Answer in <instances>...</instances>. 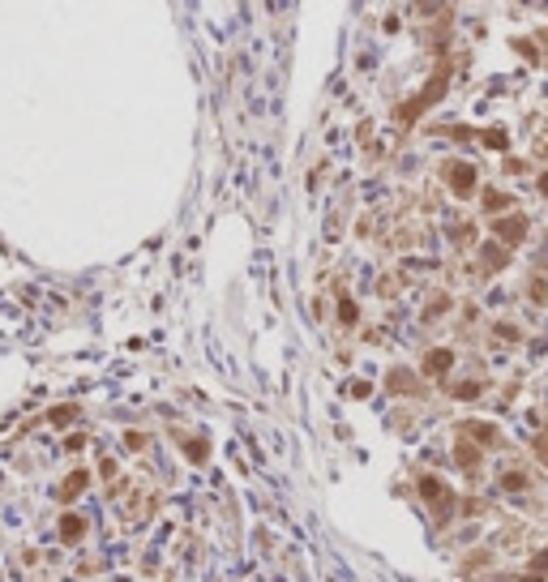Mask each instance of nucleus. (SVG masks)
I'll use <instances>...</instances> for the list:
<instances>
[{"mask_svg": "<svg viewBox=\"0 0 548 582\" xmlns=\"http://www.w3.org/2000/svg\"><path fill=\"white\" fill-rule=\"evenodd\" d=\"M420 497H425V505L433 510V518H437V522H445V518H450V510H454V497H450V488H445L441 479L425 475V479H420Z\"/></svg>", "mask_w": 548, "mask_h": 582, "instance_id": "2", "label": "nucleus"}, {"mask_svg": "<svg viewBox=\"0 0 548 582\" xmlns=\"http://www.w3.org/2000/svg\"><path fill=\"white\" fill-rule=\"evenodd\" d=\"M476 394H480V386H476V382H467V386H459V390H454V398H476Z\"/></svg>", "mask_w": 548, "mask_h": 582, "instance_id": "19", "label": "nucleus"}, {"mask_svg": "<svg viewBox=\"0 0 548 582\" xmlns=\"http://www.w3.org/2000/svg\"><path fill=\"white\" fill-rule=\"evenodd\" d=\"M531 450H536V459H540V463L548 467V433H540V437L531 441Z\"/></svg>", "mask_w": 548, "mask_h": 582, "instance_id": "15", "label": "nucleus"}, {"mask_svg": "<svg viewBox=\"0 0 548 582\" xmlns=\"http://www.w3.org/2000/svg\"><path fill=\"white\" fill-rule=\"evenodd\" d=\"M531 300H536V305H544V300H548V291H544V283H531Z\"/></svg>", "mask_w": 548, "mask_h": 582, "instance_id": "21", "label": "nucleus"}, {"mask_svg": "<svg viewBox=\"0 0 548 582\" xmlns=\"http://www.w3.org/2000/svg\"><path fill=\"white\" fill-rule=\"evenodd\" d=\"M86 484H90V471H86V467H78V471H73V475L65 479V484H60V501H73V497H78Z\"/></svg>", "mask_w": 548, "mask_h": 582, "instance_id": "8", "label": "nucleus"}, {"mask_svg": "<svg viewBox=\"0 0 548 582\" xmlns=\"http://www.w3.org/2000/svg\"><path fill=\"white\" fill-rule=\"evenodd\" d=\"M450 364H454V351H445V347H433L429 356H425V373L429 377H445V373H450Z\"/></svg>", "mask_w": 548, "mask_h": 582, "instance_id": "6", "label": "nucleus"}, {"mask_svg": "<svg viewBox=\"0 0 548 582\" xmlns=\"http://www.w3.org/2000/svg\"><path fill=\"white\" fill-rule=\"evenodd\" d=\"M497 240H502V248H514V244H522L527 240V219H518V214H510V219H497Z\"/></svg>", "mask_w": 548, "mask_h": 582, "instance_id": "4", "label": "nucleus"}, {"mask_svg": "<svg viewBox=\"0 0 548 582\" xmlns=\"http://www.w3.org/2000/svg\"><path fill=\"white\" fill-rule=\"evenodd\" d=\"M502 488H510V493L527 488V471H506V475H502Z\"/></svg>", "mask_w": 548, "mask_h": 582, "instance_id": "14", "label": "nucleus"}, {"mask_svg": "<svg viewBox=\"0 0 548 582\" xmlns=\"http://www.w3.org/2000/svg\"><path fill=\"white\" fill-rule=\"evenodd\" d=\"M445 185H450L459 197L476 193V167L471 163H445Z\"/></svg>", "mask_w": 548, "mask_h": 582, "instance_id": "3", "label": "nucleus"}, {"mask_svg": "<svg viewBox=\"0 0 548 582\" xmlns=\"http://www.w3.org/2000/svg\"><path fill=\"white\" fill-rule=\"evenodd\" d=\"M454 459H459V467H467V471H476V463H480V450L471 445L467 437H459V445H454Z\"/></svg>", "mask_w": 548, "mask_h": 582, "instance_id": "9", "label": "nucleus"}, {"mask_svg": "<svg viewBox=\"0 0 548 582\" xmlns=\"http://www.w3.org/2000/svg\"><path fill=\"white\" fill-rule=\"evenodd\" d=\"M185 454L193 463H206V454H210V441L206 437H197V441H185Z\"/></svg>", "mask_w": 548, "mask_h": 582, "instance_id": "13", "label": "nucleus"}, {"mask_svg": "<svg viewBox=\"0 0 548 582\" xmlns=\"http://www.w3.org/2000/svg\"><path fill=\"white\" fill-rule=\"evenodd\" d=\"M82 536H86V518H82V514H65V518H60V540H65V544H78Z\"/></svg>", "mask_w": 548, "mask_h": 582, "instance_id": "7", "label": "nucleus"}, {"mask_svg": "<svg viewBox=\"0 0 548 582\" xmlns=\"http://www.w3.org/2000/svg\"><path fill=\"white\" fill-rule=\"evenodd\" d=\"M390 390H403V394H416V390H420V382H416V377H407V373H390Z\"/></svg>", "mask_w": 548, "mask_h": 582, "instance_id": "12", "label": "nucleus"}, {"mask_svg": "<svg viewBox=\"0 0 548 582\" xmlns=\"http://www.w3.org/2000/svg\"><path fill=\"white\" fill-rule=\"evenodd\" d=\"M506 206H510V193H497V189H488V193H484V210H488V214L506 210Z\"/></svg>", "mask_w": 548, "mask_h": 582, "instance_id": "11", "label": "nucleus"}, {"mask_svg": "<svg viewBox=\"0 0 548 582\" xmlns=\"http://www.w3.org/2000/svg\"><path fill=\"white\" fill-rule=\"evenodd\" d=\"M339 317H343V325H356V305H352V300L339 305Z\"/></svg>", "mask_w": 548, "mask_h": 582, "instance_id": "17", "label": "nucleus"}, {"mask_svg": "<svg viewBox=\"0 0 548 582\" xmlns=\"http://www.w3.org/2000/svg\"><path fill=\"white\" fill-rule=\"evenodd\" d=\"M484 137V146H506L510 137H506V129H488V133H480Z\"/></svg>", "mask_w": 548, "mask_h": 582, "instance_id": "16", "label": "nucleus"}, {"mask_svg": "<svg viewBox=\"0 0 548 582\" xmlns=\"http://www.w3.org/2000/svg\"><path fill=\"white\" fill-rule=\"evenodd\" d=\"M540 193H548V171H544V176H540Z\"/></svg>", "mask_w": 548, "mask_h": 582, "instance_id": "22", "label": "nucleus"}, {"mask_svg": "<svg viewBox=\"0 0 548 582\" xmlns=\"http://www.w3.org/2000/svg\"><path fill=\"white\" fill-rule=\"evenodd\" d=\"M459 433L467 437V441H476V445H497V428L493 424H484V420H467Z\"/></svg>", "mask_w": 548, "mask_h": 582, "instance_id": "5", "label": "nucleus"}, {"mask_svg": "<svg viewBox=\"0 0 548 582\" xmlns=\"http://www.w3.org/2000/svg\"><path fill=\"white\" fill-rule=\"evenodd\" d=\"M73 416H78V407H60V411H52V416H47V420H52V424H69Z\"/></svg>", "mask_w": 548, "mask_h": 582, "instance_id": "18", "label": "nucleus"}, {"mask_svg": "<svg viewBox=\"0 0 548 582\" xmlns=\"http://www.w3.org/2000/svg\"><path fill=\"white\" fill-rule=\"evenodd\" d=\"M510 262V248H502V244H484V270H502Z\"/></svg>", "mask_w": 548, "mask_h": 582, "instance_id": "10", "label": "nucleus"}, {"mask_svg": "<svg viewBox=\"0 0 548 582\" xmlns=\"http://www.w3.org/2000/svg\"><path fill=\"white\" fill-rule=\"evenodd\" d=\"M445 86H450V65H437V73H433V82L425 86V94H416L411 99V103H403V108H398V120H403V124H416L420 116H425V108H433L437 103V99L445 94Z\"/></svg>", "mask_w": 548, "mask_h": 582, "instance_id": "1", "label": "nucleus"}, {"mask_svg": "<svg viewBox=\"0 0 548 582\" xmlns=\"http://www.w3.org/2000/svg\"><path fill=\"white\" fill-rule=\"evenodd\" d=\"M540 574H548V552L536 556V578H527V582H540Z\"/></svg>", "mask_w": 548, "mask_h": 582, "instance_id": "20", "label": "nucleus"}]
</instances>
